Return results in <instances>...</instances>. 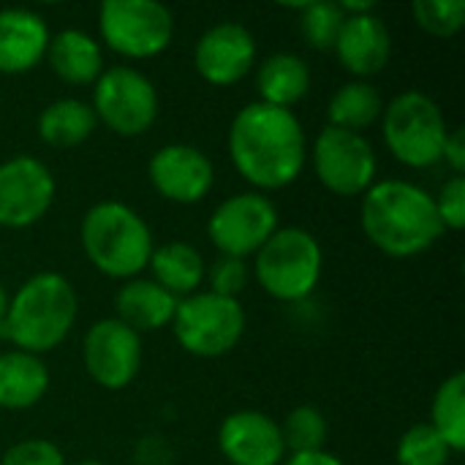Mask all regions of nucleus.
Masks as SVG:
<instances>
[{
	"label": "nucleus",
	"instance_id": "obj_16",
	"mask_svg": "<svg viewBox=\"0 0 465 465\" xmlns=\"http://www.w3.org/2000/svg\"><path fill=\"white\" fill-rule=\"evenodd\" d=\"M218 450L232 465H281L289 458L281 425L256 409L234 411L221 422Z\"/></svg>",
	"mask_w": 465,
	"mask_h": 465
},
{
	"label": "nucleus",
	"instance_id": "obj_15",
	"mask_svg": "<svg viewBox=\"0 0 465 465\" xmlns=\"http://www.w3.org/2000/svg\"><path fill=\"white\" fill-rule=\"evenodd\" d=\"M193 68L213 87L240 84L256 68V38L240 22H218L193 46Z\"/></svg>",
	"mask_w": 465,
	"mask_h": 465
},
{
	"label": "nucleus",
	"instance_id": "obj_26",
	"mask_svg": "<svg viewBox=\"0 0 465 465\" xmlns=\"http://www.w3.org/2000/svg\"><path fill=\"white\" fill-rule=\"evenodd\" d=\"M455 452L465 450V373L458 371L444 379L430 403V422H428Z\"/></svg>",
	"mask_w": 465,
	"mask_h": 465
},
{
	"label": "nucleus",
	"instance_id": "obj_17",
	"mask_svg": "<svg viewBox=\"0 0 465 465\" xmlns=\"http://www.w3.org/2000/svg\"><path fill=\"white\" fill-rule=\"evenodd\" d=\"M332 49L341 65L354 79L371 82V76L381 74L392 57V35H390L387 22L376 11L354 14V16H346Z\"/></svg>",
	"mask_w": 465,
	"mask_h": 465
},
{
	"label": "nucleus",
	"instance_id": "obj_28",
	"mask_svg": "<svg viewBox=\"0 0 465 465\" xmlns=\"http://www.w3.org/2000/svg\"><path fill=\"white\" fill-rule=\"evenodd\" d=\"M300 11V30L302 38L308 41V46L327 52L335 46L338 33L346 22V14L341 8V3L335 0H316V3H305L297 8Z\"/></svg>",
	"mask_w": 465,
	"mask_h": 465
},
{
	"label": "nucleus",
	"instance_id": "obj_31",
	"mask_svg": "<svg viewBox=\"0 0 465 465\" xmlns=\"http://www.w3.org/2000/svg\"><path fill=\"white\" fill-rule=\"evenodd\" d=\"M248 264L245 259H234V256H218L207 272H204V281H207V292L213 294H221V297H232V300H240V292L248 286Z\"/></svg>",
	"mask_w": 465,
	"mask_h": 465
},
{
	"label": "nucleus",
	"instance_id": "obj_35",
	"mask_svg": "<svg viewBox=\"0 0 465 465\" xmlns=\"http://www.w3.org/2000/svg\"><path fill=\"white\" fill-rule=\"evenodd\" d=\"M281 465H346L338 455L322 450V452H305V455H289Z\"/></svg>",
	"mask_w": 465,
	"mask_h": 465
},
{
	"label": "nucleus",
	"instance_id": "obj_25",
	"mask_svg": "<svg viewBox=\"0 0 465 465\" xmlns=\"http://www.w3.org/2000/svg\"><path fill=\"white\" fill-rule=\"evenodd\" d=\"M384 114V98L373 82L351 79L341 84L327 104V125L362 134Z\"/></svg>",
	"mask_w": 465,
	"mask_h": 465
},
{
	"label": "nucleus",
	"instance_id": "obj_22",
	"mask_svg": "<svg viewBox=\"0 0 465 465\" xmlns=\"http://www.w3.org/2000/svg\"><path fill=\"white\" fill-rule=\"evenodd\" d=\"M256 90L262 104L292 109L311 90V65L294 52H275L256 65Z\"/></svg>",
	"mask_w": 465,
	"mask_h": 465
},
{
	"label": "nucleus",
	"instance_id": "obj_29",
	"mask_svg": "<svg viewBox=\"0 0 465 465\" xmlns=\"http://www.w3.org/2000/svg\"><path fill=\"white\" fill-rule=\"evenodd\" d=\"M450 458L452 450L428 422L411 425L395 447L398 465H447Z\"/></svg>",
	"mask_w": 465,
	"mask_h": 465
},
{
	"label": "nucleus",
	"instance_id": "obj_10",
	"mask_svg": "<svg viewBox=\"0 0 465 465\" xmlns=\"http://www.w3.org/2000/svg\"><path fill=\"white\" fill-rule=\"evenodd\" d=\"M313 172L335 196H362L379 174L376 147L365 134L324 125L313 142Z\"/></svg>",
	"mask_w": 465,
	"mask_h": 465
},
{
	"label": "nucleus",
	"instance_id": "obj_37",
	"mask_svg": "<svg viewBox=\"0 0 465 465\" xmlns=\"http://www.w3.org/2000/svg\"><path fill=\"white\" fill-rule=\"evenodd\" d=\"M74 465H106V463H98V460H82V463H74Z\"/></svg>",
	"mask_w": 465,
	"mask_h": 465
},
{
	"label": "nucleus",
	"instance_id": "obj_6",
	"mask_svg": "<svg viewBox=\"0 0 465 465\" xmlns=\"http://www.w3.org/2000/svg\"><path fill=\"white\" fill-rule=\"evenodd\" d=\"M384 144L395 161L409 169H428L441 161L450 123L441 106L420 90H406L384 104L381 114Z\"/></svg>",
	"mask_w": 465,
	"mask_h": 465
},
{
	"label": "nucleus",
	"instance_id": "obj_5",
	"mask_svg": "<svg viewBox=\"0 0 465 465\" xmlns=\"http://www.w3.org/2000/svg\"><path fill=\"white\" fill-rule=\"evenodd\" d=\"M324 272V251L313 232L300 226L278 229L253 256V278L278 302L311 297Z\"/></svg>",
	"mask_w": 465,
	"mask_h": 465
},
{
	"label": "nucleus",
	"instance_id": "obj_8",
	"mask_svg": "<svg viewBox=\"0 0 465 465\" xmlns=\"http://www.w3.org/2000/svg\"><path fill=\"white\" fill-rule=\"evenodd\" d=\"M101 41L125 60H150L169 49L174 16L155 0H106L98 8Z\"/></svg>",
	"mask_w": 465,
	"mask_h": 465
},
{
	"label": "nucleus",
	"instance_id": "obj_2",
	"mask_svg": "<svg viewBox=\"0 0 465 465\" xmlns=\"http://www.w3.org/2000/svg\"><path fill=\"white\" fill-rule=\"evenodd\" d=\"M360 223L368 242L392 259L420 256L444 234L433 193L409 180H376L362 193Z\"/></svg>",
	"mask_w": 465,
	"mask_h": 465
},
{
	"label": "nucleus",
	"instance_id": "obj_32",
	"mask_svg": "<svg viewBox=\"0 0 465 465\" xmlns=\"http://www.w3.org/2000/svg\"><path fill=\"white\" fill-rule=\"evenodd\" d=\"M0 465H65V455L49 439H25L3 452Z\"/></svg>",
	"mask_w": 465,
	"mask_h": 465
},
{
	"label": "nucleus",
	"instance_id": "obj_36",
	"mask_svg": "<svg viewBox=\"0 0 465 465\" xmlns=\"http://www.w3.org/2000/svg\"><path fill=\"white\" fill-rule=\"evenodd\" d=\"M8 302H11V297H8L5 286L0 283V338H5V316H8Z\"/></svg>",
	"mask_w": 465,
	"mask_h": 465
},
{
	"label": "nucleus",
	"instance_id": "obj_19",
	"mask_svg": "<svg viewBox=\"0 0 465 465\" xmlns=\"http://www.w3.org/2000/svg\"><path fill=\"white\" fill-rule=\"evenodd\" d=\"M177 297L169 294L163 286H158L153 278H131L120 283L114 294V319H120L134 332H155L163 327H172Z\"/></svg>",
	"mask_w": 465,
	"mask_h": 465
},
{
	"label": "nucleus",
	"instance_id": "obj_24",
	"mask_svg": "<svg viewBox=\"0 0 465 465\" xmlns=\"http://www.w3.org/2000/svg\"><path fill=\"white\" fill-rule=\"evenodd\" d=\"M98 128L95 112L82 98H57L38 114V136L46 147L68 150L79 147Z\"/></svg>",
	"mask_w": 465,
	"mask_h": 465
},
{
	"label": "nucleus",
	"instance_id": "obj_13",
	"mask_svg": "<svg viewBox=\"0 0 465 465\" xmlns=\"http://www.w3.org/2000/svg\"><path fill=\"white\" fill-rule=\"evenodd\" d=\"M57 183L52 169L33 155H14L0 163V226L27 229L54 204Z\"/></svg>",
	"mask_w": 465,
	"mask_h": 465
},
{
	"label": "nucleus",
	"instance_id": "obj_7",
	"mask_svg": "<svg viewBox=\"0 0 465 465\" xmlns=\"http://www.w3.org/2000/svg\"><path fill=\"white\" fill-rule=\"evenodd\" d=\"M248 327V316L240 300L213 292H196L177 302L172 332L183 351L199 360H215L237 349Z\"/></svg>",
	"mask_w": 465,
	"mask_h": 465
},
{
	"label": "nucleus",
	"instance_id": "obj_23",
	"mask_svg": "<svg viewBox=\"0 0 465 465\" xmlns=\"http://www.w3.org/2000/svg\"><path fill=\"white\" fill-rule=\"evenodd\" d=\"M147 270L153 272V281L158 286H163L169 294L183 300V297L202 292L207 264L196 245L174 240V242H163L153 248Z\"/></svg>",
	"mask_w": 465,
	"mask_h": 465
},
{
	"label": "nucleus",
	"instance_id": "obj_12",
	"mask_svg": "<svg viewBox=\"0 0 465 465\" xmlns=\"http://www.w3.org/2000/svg\"><path fill=\"white\" fill-rule=\"evenodd\" d=\"M82 362L101 390H125L142 371V335L114 316L101 319L82 338Z\"/></svg>",
	"mask_w": 465,
	"mask_h": 465
},
{
	"label": "nucleus",
	"instance_id": "obj_27",
	"mask_svg": "<svg viewBox=\"0 0 465 465\" xmlns=\"http://www.w3.org/2000/svg\"><path fill=\"white\" fill-rule=\"evenodd\" d=\"M327 417L316 406H297L281 422V436L286 444V455L322 452L327 444Z\"/></svg>",
	"mask_w": 465,
	"mask_h": 465
},
{
	"label": "nucleus",
	"instance_id": "obj_11",
	"mask_svg": "<svg viewBox=\"0 0 465 465\" xmlns=\"http://www.w3.org/2000/svg\"><path fill=\"white\" fill-rule=\"evenodd\" d=\"M278 207L267 193L242 191L226 196L207 221V237L218 256L248 259L278 232Z\"/></svg>",
	"mask_w": 465,
	"mask_h": 465
},
{
	"label": "nucleus",
	"instance_id": "obj_9",
	"mask_svg": "<svg viewBox=\"0 0 465 465\" xmlns=\"http://www.w3.org/2000/svg\"><path fill=\"white\" fill-rule=\"evenodd\" d=\"M98 125H106L117 136H142L147 134L161 112V98L147 74L134 65L104 68L93 84L90 101Z\"/></svg>",
	"mask_w": 465,
	"mask_h": 465
},
{
	"label": "nucleus",
	"instance_id": "obj_18",
	"mask_svg": "<svg viewBox=\"0 0 465 465\" xmlns=\"http://www.w3.org/2000/svg\"><path fill=\"white\" fill-rule=\"evenodd\" d=\"M49 25L30 8H0V74L33 71L49 49Z\"/></svg>",
	"mask_w": 465,
	"mask_h": 465
},
{
	"label": "nucleus",
	"instance_id": "obj_20",
	"mask_svg": "<svg viewBox=\"0 0 465 465\" xmlns=\"http://www.w3.org/2000/svg\"><path fill=\"white\" fill-rule=\"evenodd\" d=\"M49 68L54 76L65 84L74 87H87L95 84L98 76L104 74V49L101 41L84 30L65 27L49 38L46 57Z\"/></svg>",
	"mask_w": 465,
	"mask_h": 465
},
{
	"label": "nucleus",
	"instance_id": "obj_14",
	"mask_svg": "<svg viewBox=\"0 0 465 465\" xmlns=\"http://www.w3.org/2000/svg\"><path fill=\"white\" fill-rule=\"evenodd\" d=\"M147 180L172 204H199L215 185V166L199 147L172 142L150 155Z\"/></svg>",
	"mask_w": 465,
	"mask_h": 465
},
{
	"label": "nucleus",
	"instance_id": "obj_1",
	"mask_svg": "<svg viewBox=\"0 0 465 465\" xmlns=\"http://www.w3.org/2000/svg\"><path fill=\"white\" fill-rule=\"evenodd\" d=\"M226 147L237 174L259 193L289 188L308 163V136L294 109L262 101L234 114Z\"/></svg>",
	"mask_w": 465,
	"mask_h": 465
},
{
	"label": "nucleus",
	"instance_id": "obj_33",
	"mask_svg": "<svg viewBox=\"0 0 465 465\" xmlns=\"http://www.w3.org/2000/svg\"><path fill=\"white\" fill-rule=\"evenodd\" d=\"M433 202L444 232H460L465 226V174H452L433 196Z\"/></svg>",
	"mask_w": 465,
	"mask_h": 465
},
{
	"label": "nucleus",
	"instance_id": "obj_34",
	"mask_svg": "<svg viewBox=\"0 0 465 465\" xmlns=\"http://www.w3.org/2000/svg\"><path fill=\"white\" fill-rule=\"evenodd\" d=\"M441 161L452 169V174L463 177L465 172V131L463 128H450L444 150H441Z\"/></svg>",
	"mask_w": 465,
	"mask_h": 465
},
{
	"label": "nucleus",
	"instance_id": "obj_4",
	"mask_svg": "<svg viewBox=\"0 0 465 465\" xmlns=\"http://www.w3.org/2000/svg\"><path fill=\"white\" fill-rule=\"evenodd\" d=\"M79 240L87 262L106 278H142L153 256V232L147 221L123 202L93 204L79 226Z\"/></svg>",
	"mask_w": 465,
	"mask_h": 465
},
{
	"label": "nucleus",
	"instance_id": "obj_21",
	"mask_svg": "<svg viewBox=\"0 0 465 465\" xmlns=\"http://www.w3.org/2000/svg\"><path fill=\"white\" fill-rule=\"evenodd\" d=\"M52 376L46 362L35 354L11 349L0 354V409L27 411L38 406L49 392Z\"/></svg>",
	"mask_w": 465,
	"mask_h": 465
},
{
	"label": "nucleus",
	"instance_id": "obj_30",
	"mask_svg": "<svg viewBox=\"0 0 465 465\" xmlns=\"http://www.w3.org/2000/svg\"><path fill=\"white\" fill-rule=\"evenodd\" d=\"M411 14L417 27L433 38H452L465 25L463 0H417Z\"/></svg>",
	"mask_w": 465,
	"mask_h": 465
},
{
	"label": "nucleus",
	"instance_id": "obj_3",
	"mask_svg": "<svg viewBox=\"0 0 465 465\" xmlns=\"http://www.w3.org/2000/svg\"><path fill=\"white\" fill-rule=\"evenodd\" d=\"M76 316L79 297L74 283L60 272H35L11 294L5 341L35 357L49 354L71 335Z\"/></svg>",
	"mask_w": 465,
	"mask_h": 465
}]
</instances>
